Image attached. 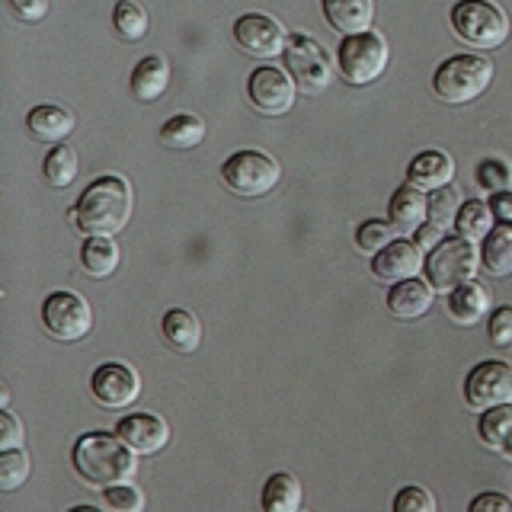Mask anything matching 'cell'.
I'll return each mask as SVG.
<instances>
[{"label":"cell","instance_id":"cell-41","mask_svg":"<svg viewBox=\"0 0 512 512\" xmlns=\"http://www.w3.org/2000/svg\"><path fill=\"white\" fill-rule=\"evenodd\" d=\"M471 512H512V500L503 493H480L468 506Z\"/></svg>","mask_w":512,"mask_h":512},{"label":"cell","instance_id":"cell-30","mask_svg":"<svg viewBox=\"0 0 512 512\" xmlns=\"http://www.w3.org/2000/svg\"><path fill=\"white\" fill-rule=\"evenodd\" d=\"M112 26H116V36L122 42H141L148 36V13H144L141 4L135 0H116V7H112Z\"/></svg>","mask_w":512,"mask_h":512},{"label":"cell","instance_id":"cell-35","mask_svg":"<svg viewBox=\"0 0 512 512\" xmlns=\"http://www.w3.org/2000/svg\"><path fill=\"white\" fill-rule=\"evenodd\" d=\"M477 186L487 192H506L512 189V164L503 157H487L477 164Z\"/></svg>","mask_w":512,"mask_h":512},{"label":"cell","instance_id":"cell-11","mask_svg":"<svg viewBox=\"0 0 512 512\" xmlns=\"http://www.w3.org/2000/svg\"><path fill=\"white\" fill-rule=\"evenodd\" d=\"M295 90L298 84L292 80V74L282 68H272V64H263L247 77V96L250 106L263 116H285L288 109L295 106Z\"/></svg>","mask_w":512,"mask_h":512},{"label":"cell","instance_id":"cell-29","mask_svg":"<svg viewBox=\"0 0 512 512\" xmlns=\"http://www.w3.org/2000/svg\"><path fill=\"white\" fill-rule=\"evenodd\" d=\"M512 432V404H500L480 413L477 420V439L484 442L493 452H503V445Z\"/></svg>","mask_w":512,"mask_h":512},{"label":"cell","instance_id":"cell-37","mask_svg":"<svg viewBox=\"0 0 512 512\" xmlns=\"http://www.w3.org/2000/svg\"><path fill=\"white\" fill-rule=\"evenodd\" d=\"M394 512H436V496L420 484H407L394 496Z\"/></svg>","mask_w":512,"mask_h":512},{"label":"cell","instance_id":"cell-17","mask_svg":"<svg viewBox=\"0 0 512 512\" xmlns=\"http://www.w3.org/2000/svg\"><path fill=\"white\" fill-rule=\"evenodd\" d=\"M426 215H429V199L420 186L404 183L394 189V196L388 202V221L397 228V234H416Z\"/></svg>","mask_w":512,"mask_h":512},{"label":"cell","instance_id":"cell-12","mask_svg":"<svg viewBox=\"0 0 512 512\" xmlns=\"http://www.w3.org/2000/svg\"><path fill=\"white\" fill-rule=\"evenodd\" d=\"M90 394L103 410H125L132 407L141 394V378L132 365L103 362L90 378Z\"/></svg>","mask_w":512,"mask_h":512},{"label":"cell","instance_id":"cell-28","mask_svg":"<svg viewBox=\"0 0 512 512\" xmlns=\"http://www.w3.org/2000/svg\"><path fill=\"white\" fill-rule=\"evenodd\" d=\"M493 218L496 215H493L490 202H484V199H468V202H461V212L455 218V231L477 244V240H484L493 231Z\"/></svg>","mask_w":512,"mask_h":512},{"label":"cell","instance_id":"cell-26","mask_svg":"<svg viewBox=\"0 0 512 512\" xmlns=\"http://www.w3.org/2000/svg\"><path fill=\"white\" fill-rule=\"evenodd\" d=\"M205 132L208 128L199 116H192V112H176V116H170L164 125H160V141L173 151H189L205 141Z\"/></svg>","mask_w":512,"mask_h":512},{"label":"cell","instance_id":"cell-38","mask_svg":"<svg viewBox=\"0 0 512 512\" xmlns=\"http://www.w3.org/2000/svg\"><path fill=\"white\" fill-rule=\"evenodd\" d=\"M487 333L493 346H512V304H503L490 314Z\"/></svg>","mask_w":512,"mask_h":512},{"label":"cell","instance_id":"cell-42","mask_svg":"<svg viewBox=\"0 0 512 512\" xmlns=\"http://www.w3.org/2000/svg\"><path fill=\"white\" fill-rule=\"evenodd\" d=\"M442 234H445V231L439 228V224H432V221H423V224H420V231L413 234V240H416V244H420V247H423V250L429 253L432 247H436V244H442V240H445Z\"/></svg>","mask_w":512,"mask_h":512},{"label":"cell","instance_id":"cell-39","mask_svg":"<svg viewBox=\"0 0 512 512\" xmlns=\"http://www.w3.org/2000/svg\"><path fill=\"white\" fill-rule=\"evenodd\" d=\"M10 13L23 23H39L48 13V0H7Z\"/></svg>","mask_w":512,"mask_h":512},{"label":"cell","instance_id":"cell-13","mask_svg":"<svg viewBox=\"0 0 512 512\" xmlns=\"http://www.w3.org/2000/svg\"><path fill=\"white\" fill-rule=\"evenodd\" d=\"M234 42L253 58H276L285 52L288 32L279 20L266 13H244L234 23Z\"/></svg>","mask_w":512,"mask_h":512},{"label":"cell","instance_id":"cell-32","mask_svg":"<svg viewBox=\"0 0 512 512\" xmlns=\"http://www.w3.org/2000/svg\"><path fill=\"white\" fill-rule=\"evenodd\" d=\"M458 212H461V192L452 183L429 192V215H426V221L439 224V228L445 231V228H452V224H455Z\"/></svg>","mask_w":512,"mask_h":512},{"label":"cell","instance_id":"cell-4","mask_svg":"<svg viewBox=\"0 0 512 512\" xmlns=\"http://www.w3.org/2000/svg\"><path fill=\"white\" fill-rule=\"evenodd\" d=\"M452 32L477 52H490L506 42L509 16L493 0H458L452 7Z\"/></svg>","mask_w":512,"mask_h":512},{"label":"cell","instance_id":"cell-2","mask_svg":"<svg viewBox=\"0 0 512 512\" xmlns=\"http://www.w3.org/2000/svg\"><path fill=\"white\" fill-rule=\"evenodd\" d=\"M135 455L138 452L122 442L119 432H87L74 442L71 464L87 487L106 490L135 474Z\"/></svg>","mask_w":512,"mask_h":512},{"label":"cell","instance_id":"cell-5","mask_svg":"<svg viewBox=\"0 0 512 512\" xmlns=\"http://www.w3.org/2000/svg\"><path fill=\"white\" fill-rule=\"evenodd\" d=\"M336 68H340V77L352 87L375 84L384 68H388V42L375 29L349 32V36H343L340 48H336Z\"/></svg>","mask_w":512,"mask_h":512},{"label":"cell","instance_id":"cell-22","mask_svg":"<svg viewBox=\"0 0 512 512\" xmlns=\"http://www.w3.org/2000/svg\"><path fill=\"white\" fill-rule=\"evenodd\" d=\"M320 7H324L327 23L343 36L368 29L375 16V0H320Z\"/></svg>","mask_w":512,"mask_h":512},{"label":"cell","instance_id":"cell-6","mask_svg":"<svg viewBox=\"0 0 512 512\" xmlns=\"http://www.w3.org/2000/svg\"><path fill=\"white\" fill-rule=\"evenodd\" d=\"M426 279L436 288V295H448L461 282H471L480 269V253L468 237H445L426 256Z\"/></svg>","mask_w":512,"mask_h":512},{"label":"cell","instance_id":"cell-24","mask_svg":"<svg viewBox=\"0 0 512 512\" xmlns=\"http://www.w3.org/2000/svg\"><path fill=\"white\" fill-rule=\"evenodd\" d=\"M160 333H164V340L170 349L176 352H196L199 343H202V327L192 311L186 308H170L160 320Z\"/></svg>","mask_w":512,"mask_h":512},{"label":"cell","instance_id":"cell-31","mask_svg":"<svg viewBox=\"0 0 512 512\" xmlns=\"http://www.w3.org/2000/svg\"><path fill=\"white\" fill-rule=\"evenodd\" d=\"M45 180L64 189V186H71L77 180V170H80V157L74 148H68V144H52V151L45 154Z\"/></svg>","mask_w":512,"mask_h":512},{"label":"cell","instance_id":"cell-23","mask_svg":"<svg viewBox=\"0 0 512 512\" xmlns=\"http://www.w3.org/2000/svg\"><path fill=\"white\" fill-rule=\"evenodd\" d=\"M480 266H484L496 279L512 276V221H500L484 237V247H480Z\"/></svg>","mask_w":512,"mask_h":512},{"label":"cell","instance_id":"cell-15","mask_svg":"<svg viewBox=\"0 0 512 512\" xmlns=\"http://www.w3.org/2000/svg\"><path fill=\"white\" fill-rule=\"evenodd\" d=\"M116 432L138 455H154L170 439V426L164 416H157V413H128L119 420Z\"/></svg>","mask_w":512,"mask_h":512},{"label":"cell","instance_id":"cell-10","mask_svg":"<svg viewBox=\"0 0 512 512\" xmlns=\"http://www.w3.org/2000/svg\"><path fill=\"white\" fill-rule=\"evenodd\" d=\"M464 400H468L471 410L512 404V365L500 359L477 362L464 378Z\"/></svg>","mask_w":512,"mask_h":512},{"label":"cell","instance_id":"cell-36","mask_svg":"<svg viewBox=\"0 0 512 512\" xmlns=\"http://www.w3.org/2000/svg\"><path fill=\"white\" fill-rule=\"evenodd\" d=\"M103 503L116 512H141L144 506V496L138 487H132L128 480H119V484H109L103 490Z\"/></svg>","mask_w":512,"mask_h":512},{"label":"cell","instance_id":"cell-14","mask_svg":"<svg viewBox=\"0 0 512 512\" xmlns=\"http://www.w3.org/2000/svg\"><path fill=\"white\" fill-rule=\"evenodd\" d=\"M426 266L423 260V247L416 244V240H407V237H394L388 247L378 250L372 256V272L375 279L381 282H404V279H413L416 272Z\"/></svg>","mask_w":512,"mask_h":512},{"label":"cell","instance_id":"cell-20","mask_svg":"<svg viewBox=\"0 0 512 512\" xmlns=\"http://www.w3.org/2000/svg\"><path fill=\"white\" fill-rule=\"evenodd\" d=\"M455 180V160L439 148L420 151L407 167V183L420 186L423 192H432L439 186H448Z\"/></svg>","mask_w":512,"mask_h":512},{"label":"cell","instance_id":"cell-9","mask_svg":"<svg viewBox=\"0 0 512 512\" xmlns=\"http://www.w3.org/2000/svg\"><path fill=\"white\" fill-rule=\"evenodd\" d=\"M42 327L58 343H77L93 330L90 301L77 292H52L42 301Z\"/></svg>","mask_w":512,"mask_h":512},{"label":"cell","instance_id":"cell-8","mask_svg":"<svg viewBox=\"0 0 512 512\" xmlns=\"http://www.w3.org/2000/svg\"><path fill=\"white\" fill-rule=\"evenodd\" d=\"M282 61H285V71L292 74V80L298 84L301 93H324L330 87L333 61H330L327 48L320 45L314 36H304V32L288 36Z\"/></svg>","mask_w":512,"mask_h":512},{"label":"cell","instance_id":"cell-33","mask_svg":"<svg viewBox=\"0 0 512 512\" xmlns=\"http://www.w3.org/2000/svg\"><path fill=\"white\" fill-rule=\"evenodd\" d=\"M397 228L391 221H381V218H368L356 228V247L368 256H375L378 250H384L394 240Z\"/></svg>","mask_w":512,"mask_h":512},{"label":"cell","instance_id":"cell-21","mask_svg":"<svg viewBox=\"0 0 512 512\" xmlns=\"http://www.w3.org/2000/svg\"><path fill=\"white\" fill-rule=\"evenodd\" d=\"M170 84V64L164 55H144L132 71V96L138 103H154Z\"/></svg>","mask_w":512,"mask_h":512},{"label":"cell","instance_id":"cell-45","mask_svg":"<svg viewBox=\"0 0 512 512\" xmlns=\"http://www.w3.org/2000/svg\"><path fill=\"white\" fill-rule=\"evenodd\" d=\"M71 512H96V506H74Z\"/></svg>","mask_w":512,"mask_h":512},{"label":"cell","instance_id":"cell-43","mask_svg":"<svg viewBox=\"0 0 512 512\" xmlns=\"http://www.w3.org/2000/svg\"><path fill=\"white\" fill-rule=\"evenodd\" d=\"M490 208H493V215L500 218V221H512V189H506V192H493Z\"/></svg>","mask_w":512,"mask_h":512},{"label":"cell","instance_id":"cell-16","mask_svg":"<svg viewBox=\"0 0 512 512\" xmlns=\"http://www.w3.org/2000/svg\"><path fill=\"white\" fill-rule=\"evenodd\" d=\"M432 298H436V288L429 285V279H404L394 282L388 288V314L397 320H416L432 308Z\"/></svg>","mask_w":512,"mask_h":512},{"label":"cell","instance_id":"cell-18","mask_svg":"<svg viewBox=\"0 0 512 512\" xmlns=\"http://www.w3.org/2000/svg\"><path fill=\"white\" fill-rule=\"evenodd\" d=\"M74 112L58 103H39L29 109L26 116V132L42 141V144H58L74 132Z\"/></svg>","mask_w":512,"mask_h":512},{"label":"cell","instance_id":"cell-1","mask_svg":"<svg viewBox=\"0 0 512 512\" xmlns=\"http://www.w3.org/2000/svg\"><path fill=\"white\" fill-rule=\"evenodd\" d=\"M132 186L128 180L116 173H103L80 192V199L71 212V221L77 224V231L84 234H103L116 237L125 231L128 218H132Z\"/></svg>","mask_w":512,"mask_h":512},{"label":"cell","instance_id":"cell-25","mask_svg":"<svg viewBox=\"0 0 512 512\" xmlns=\"http://www.w3.org/2000/svg\"><path fill=\"white\" fill-rule=\"evenodd\" d=\"M80 266H84L87 276L93 279H106L116 272L119 266V247L112 237L103 234H87L84 247H80Z\"/></svg>","mask_w":512,"mask_h":512},{"label":"cell","instance_id":"cell-40","mask_svg":"<svg viewBox=\"0 0 512 512\" xmlns=\"http://www.w3.org/2000/svg\"><path fill=\"white\" fill-rule=\"evenodd\" d=\"M20 442H23V426L4 407V410H0V448H20Z\"/></svg>","mask_w":512,"mask_h":512},{"label":"cell","instance_id":"cell-7","mask_svg":"<svg viewBox=\"0 0 512 512\" xmlns=\"http://www.w3.org/2000/svg\"><path fill=\"white\" fill-rule=\"evenodd\" d=\"M279 180H282V167L276 164V157L260 148L234 151L221 164V183L228 186L234 196H244V199L266 196V192L279 186Z\"/></svg>","mask_w":512,"mask_h":512},{"label":"cell","instance_id":"cell-44","mask_svg":"<svg viewBox=\"0 0 512 512\" xmlns=\"http://www.w3.org/2000/svg\"><path fill=\"white\" fill-rule=\"evenodd\" d=\"M503 455L512 458V432H509V439H506V445H503Z\"/></svg>","mask_w":512,"mask_h":512},{"label":"cell","instance_id":"cell-3","mask_svg":"<svg viewBox=\"0 0 512 512\" xmlns=\"http://www.w3.org/2000/svg\"><path fill=\"white\" fill-rule=\"evenodd\" d=\"M490 80H493L490 58L477 52H464L439 64L436 74H432V93L448 106H468L490 87Z\"/></svg>","mask_w":512,"mask_h":512},{"label":"cell","instance_id":"cell-19","mask_svg":"<svg viewBox=\"0 0 512 512\" xmlns=\"http://www.w3.org/2000/svg\"><path fill=\"white\" fill-rule=\"evenodd\" d=\"M445 311L448 317L455 320L461 327H474L477 320H484L487 311H490V288L480 285V282H461L458 288L448 292V301H445Z\"/></svg>","mask_w":512,"mask_h":512},{"label":"cell","instance_id":"cell-27","mask_svg":"<svg viewBox=\"0 0 512 512\" xmlns=\"http://www.w3.org/2000/svg\"><path fill=\"white\" fill-rule=\"evenodd\" d=\"M263 509L266 512H295L301 506V484L295 474L276 471L263 484Z\"/></svg>","mask_w":512,"mask_h":512},{"label":"cell","instance_id":"cell-34","mask_svg":"<svg viewBox=\"0 0 512 512\" xmlns=\"http://www.w3.org/2000/svg\"><path fill=\"white\" fill-rule=\"evenodd\" d=\"M29 477V455L23 448H0V490L23 487Z\"/></svg>","mask_w":512,"mask_h":512}]
</instances>
